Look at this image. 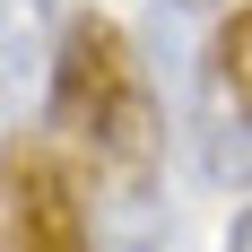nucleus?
I'll return each mask as SVG.
<instances>
[{"instance_id":"20e7f679","label":"nucleus","mask_w":252,"mask_h":252,"mask_svg":"<svg viewBox=\"0 0 252 252\" xmlns=\"http://www.w3.org/2000/svg\"><path fill=\"white\" fill-rule=\"evenodd\" d=\"M26 70H35V18L18 0H0V96H18Z\"/></svg>"},{"instance_id":"39448f33","label":"nucleus","mask_w":252,"mask_h":252,"mask_svg":"<svg viewBox=\"0 0 252 252\" xmlns=\"http://www.w3.org/2000/svg\"><path fill=\"white\" fill-rule=\"evenodd\" d=\"M226 252H252V200L235 209V226H226Z\"/></svg>"},{"instance_id":"f257e3e1","label":"nucleus","mask_w":252,"mask_h":252,"mask_svg":"<svg viewBox=\"0 0 252 252\" xmlns=\"http://www.w3.org/2000/svg\"><path fill=\"white\" fill-rule=\"evenodd\" d=\"M44 113L61 139L96 157V183L113 174H165V113L148 96L139 52L122 44L113 18H70L44 61Z\"/></svg>"},{"instance_id":"f03ea898","label":"nucleus","mask_w":252,"mask_h":252,"mask_svg":"<svg viewBox=\"0 0 252 252\" xmlns=\"http://www.w3.org/2000/svg\"><path fill=\"white\" fill-rule=\"evenodd\" d=\"M0 252H96L87 200L52 148H9L0 157Z\"/></svg>"},{"instance_id":"7ed1b4c3","label":"nucleus","mask_w":252,"mask_h":252,"mask_svg":"<svg viewBox=\"0 0 252 252\" xmlns=\"http://www.w3.org/2000/svg\"><path fill=\"white\" fill-rule=\"evenodd\" d=\"M209 78L226 87V104L252 122V9L218 18V35H209Z\"/></svg>"}]
</instances>
